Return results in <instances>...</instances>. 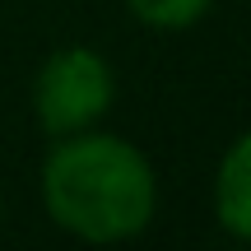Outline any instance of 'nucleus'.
Listing matches in <instances>:
<instances>
[{"label":"nucleus","mask_w":251,"mask_h":251,"mask_svg":"<svg viewBox=\"0 0 251 251\" xmlns=\"http://www.w3.org/2000/svg\"><path fill=\"white\" fill-rule=\"evenodd\" d=\"M214 219L228 237L251 247V130L224 149L214 172Z\"/></svg>","instance_id":"obj_3"},{"label":"nucleus","mask_w":251,"mask_h":251,"mask_svg":"<svg viewBox=\"0 0 251 251\" xmlns=\"http://www.w3.org/2000/svg\"><path fill=\"white\" fill-rule=\"evenodd\" d=\"M126 9H130L144 28L181 33V28H196L200 19L214 9V0H126Z\"/></svg>","instance_id":"obj_4"},{"label":"nucleus","mask_w":251,"mask_h":251,"mask_svg":"<svg viewBox=\"0 0 251 251\" xmlns=\"http://www.w3.org/2000/svg\"><path fill=\"white\" fill-rule=\"evenodd\" d=\"M42 205L79 242H130L158 214V177L144 149L121 135H61L42 158Z\"/></svg>","instance_id":"obj_1"},{"label":"nucleus","mask_w":251,"mask_h":251,"mask_svg":"<svg viewBox=\"0 0 251 251\" xmlns=\"http://www.w3.org/2000/svg\"><path fill=\"white\" fill-rule=\"evenodd\" d=\"M112 102H117V75L112 61L93 47L51 51L33 79V117L51 140L93 130L112 112Z\"/></svg>","instance_id":"obj_2"},{"label":"nucleus","mask_w":251,"mask_h":251,"mask_svg":"<svg viewBox=\"0 0 251 251\" xmlns=\"http://www.w3.org/2000/svg\"><path fill=\"white\" fill-rule=\"evenodd\" d=\"M0 214H5V196H0Z\"/></svg>","instance_id":"obj_5"}]
</instances>
